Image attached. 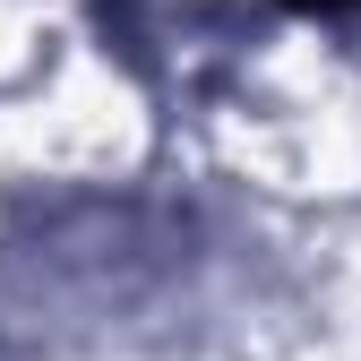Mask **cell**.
<instances>
[{
	"instance_id": "6da1fadb",
	"label": "cell",
	"mask_w": 361,
	"mask_h": 361,
	"mask_svg": "<svg viewBox=\"0 0 361 361\" xmlns=\"http://www.w3.org/2000/svg\"><path fill=\"white\" fill-rule=\"evenodd\" d=\"M301 18H336V9H353V0H293Z\"/></svg>"
}]
</instances>
